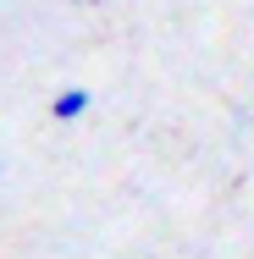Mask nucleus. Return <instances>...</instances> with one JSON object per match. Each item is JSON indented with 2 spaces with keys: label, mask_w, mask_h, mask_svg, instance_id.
Listing matches in <instances>:
<instances>
[{
  "label": "nucleus",
  "mask_w": 254,
  "mask_h": 259,
  "mask_svg": "<svg viewBox=\"0 0 254 259\" xmlns=\"http://www.w3.org/2000/svg\"><path fill=\"white\" fill-rule=\"evenodd\" d=\"M83 110H89V89H83V83H72V89H61V94L50 100V116H55V121H78Z\"/></svg>",
  "instance_id": "f257e3e1"
}]
</instances>
